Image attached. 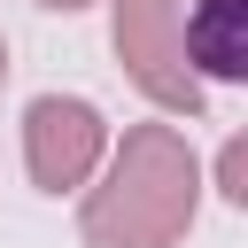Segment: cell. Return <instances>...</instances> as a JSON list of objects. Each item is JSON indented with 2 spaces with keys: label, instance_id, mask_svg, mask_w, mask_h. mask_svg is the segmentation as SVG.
I'll return each mask as SVG.
<instances>
[{
  "label": "cell",
  "instance_id": "cell-1",
  "mask_svg": "<svg viewBox=\"0 0 248 248\" xmlns=\"http://www.w3.org/2000/svg\"><path fill=\"white\" fill-rule=\"evenodd\" d=\"M194 202H202V163L186 147V132L170 124H132L108 178L85 194V248H170L186 225H194Z\"/></svg>",
  "mask_w": 248,
  "mask_h": 248
},
{
  "label": "cell",
  "instance_id": "cell-2",
  "mask_svg": "<svg viewBox=\"0 0 248 248\" xmlns=\"http://www.w3.org/2000/svg\"><path fill=\"white\" fill-rule=\"evenodd\" d=\"M116 54L155 108L202 116V70L186 54V8L178 0H116Z\"/></svg>",
  "mask_w": 248,
  "mask_h": 248
},
{
  "label": "cell",
  "instance_id": "cell-3",
  "mask_svg": "<svg viewBox=\"0 0 248 248\" xmlns=\"http://www.w3.org/2000/svg\"><path fill=\"white\" fill-rule=\"evenodd\" d=\"M101 116H93V101H70V93H39L31 108H23V163H31V186L39 194H70V186H85L93 178V163H101Z\"/></svg>",
  "mask_w": 248,
  "mask_h": 248
},
{
  "label": "cell",
  "instance_id": "cell-4",
  "mask_svg": "<svg viewBox=\"0 0 248 248\" xmlns=\"http://www.w3.org/2000/svg\"><path fill=\"white\" fill-rule=\"evenodd\" d=\"M186 54H194V70H202V78L248 85V0H194Z\"/></svg>",
  "mask_w": 248,
  "mask_h": 248
},
{
  "label": "cell",
  "instance_id": "cell-5",
  "mask_svg": "<svg viewBox=\"0 0 248 248\" xmlns=\"http://www.w3.org/2000/svg\"><path fill=\"white\" fill-rule=\"evenodd\" d=\"M217 186H225L232 209H248V132H232V140L217 147Z\"/></svg>",
  "mask_w": 248,
  "mask_h": 248
},
{
  "label": "cell",
  "instance_id": "cell-6",
  "mask_svg": "<svg viewBox=\"0 0 248 248\" xmlns=\"http://www.w3.org/2000/svg\"><path fill=\"white\" fill-rule=\"evenodd\" d=\"M39 8H62V16H70V8H85V0H39Z\"/></svg>",
  "mask_w": 248,
  "mask_h": 248
},
{
  "label": "cell",
  "instance_id": "cell-7",
  "mask_svg": "<svg viewBox=\"0 0 248 248\" xmlns=\"http://www.w3.org/2000/svg\"><path fill=\"white\" fill-rule=\"evenodd\" d=\"M0 78H8V39H0Z\"/></svg>",
  "mask_w": 248,
  "mask_h": 248
}]
</instances>
